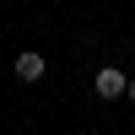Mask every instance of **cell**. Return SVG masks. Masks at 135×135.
I'll list each match as a JSON object with an SVG mask.
<instances>
[{"instance_id": "3", "label": "cell", "mask_w": 135, "mask_h": 135, "mask_svg": "<svg viewBox=\"0 0 135 135\" xmlns=\"http://www.w3.org/2000/svg\"><path fill=\"white\" fill-rule=\"evenodd\" d=\"M124 97H130V103H135V76H130V86H124Z\"/></svg>"}, {"instance_id": "1", "label": "cell", "mask_w": 135, "mask_h": 135, "mask_svg": "<svg viewBox=\"0 0 135 135\" xmlns=\"http://www.w3.org/2000/svg\"><path fill=\"white\" fill-rule=\"evenodd\" d=\"M92 86H97V97H103V103H114V97H124V86H130V76L119 70V65H103Z\"/></svg>"}, {"instance_id": "2", "label": "cell", "mask_w": 135, "mask_h": 135, "mask_svg": "<svg viewBox=\"0 0 135 135\" xmlns=\"http://www.w3.org/2000/svg\"><path fill=\"white\" fill-rule=\"evenodd\" d=\"M43 70H49V60H43L38 49H22V54H16V81L32 86V81H43Z\"/></svg>"}]
</instances>
